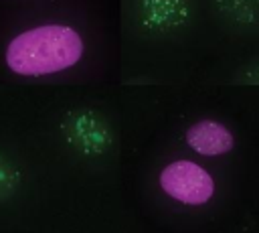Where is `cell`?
Wrapping results in <instances>:
<instances>
[{
	"label": "cell",
	"instance_id": "cell-1",
	"mask_svg": "<svg viewBox=\"0 0 259 233\" xmlns=\"http://www.w3.org/2000/svg\"><path fill=\"white\" fill-rule=\"evenodd\" d=\"M81 57V34L73 26L55 22L18 32L4 51L8 69L22 77H45L67 71Z\"/></svg>",
	"mask_w": 259,
	"mask_h": 233
},
{
	"label": "cell",
	"instance_id": "cell-2",
	"mask_svg": "<svg viewBox=\"0 0 259 233\" xmlns=\"http://www.w3.org/2000/svg\"><path fill=\"white\" fill-rule=\"evenodd\" d=\"M160 186L170 199L190 207H200L214 195L210 172L192 160H174L166 164L160 172Z\"/></svg>",
	"mask_w": 259,
	"mask_h": 233
},
{
	"label": "cell",
	"instance_id": "cell-3",
	"mask_svg": "<svg viewBox=\"0 0 259 233\" xmlns=\"http://www.w3.org/2000/svg\"><path fill=\"white\" fill-rule=\"evenodd\" d=\"M186 144L202 156H223L235 148V136L231 130L214 120H200L192 124L184 134Z\"/></svg>",
	"mask_w": 259,
	"mask_h": 233
}]
</instances>
